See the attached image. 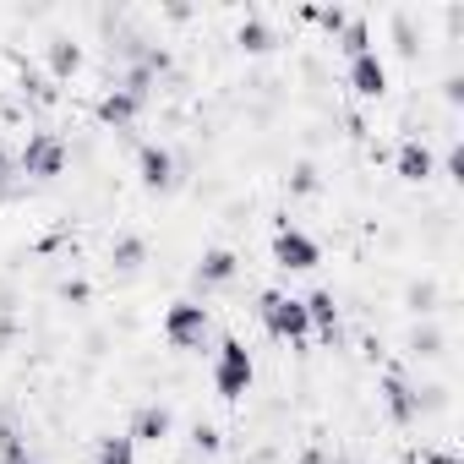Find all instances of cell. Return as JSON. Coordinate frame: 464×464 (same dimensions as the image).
I'll list each match as a JSON object with an SVG mask.
<instances>
[{"instance_id":"12","label":"cell","mask_w":464,"mask_h":464,"mask_svg":"<svg viewBox=\"0 0 464 464\" xmlns=\"http://www.w3.org/2000/svg\"><path fill=\"white\" fill-rule=\"evenodd\" d=\"M169 431H175V415H169L164 404H142V410L131 415V431H126V437H131V442H164Z\"/></svg>"},{"instance_id":"1","label":"cell","mask_w":464,"mask_h":464,"mask_svg":"<svg viewBox=\"0 0 464 464\" xmlns=\"http://www.w3.org/2000/svg\"><path fill=\"white\" fill-rule=\"evenodd\" d=\"M257 317H263V328H268L279 344H290V350L312 339L306 306H301L295 295H285V290H263V295H257Z\"/></svg>"},{"instance_id":"8","label":"cell","mask_w":464,"mask_h":464,"mask_svg":"<svg viewBox=\"0 0 464 464\" xmlns=\"http://www.w3.org/2000/svg\"><path fill=\"white\" fill-rule=\"evenodd\" d=\"M137 180H142L148 191H169V186H175V153H169L164 142H142V148H137Z\"/></svg>"},{"instance_id":"2","label":"cell","mask_w":464,"mask_h":464,"mask_svg":"<svg viewBox=\"0 0 464 464\" xmlns=\"http://www.w3.org/2000/svg\"><path fill=\"white\" fill-rule=\"evenodd\" d=\"M252 377H257L252 350H246L241 339H224V344H218V355H213V393L236 404L241 393H252Z\"/></svg>"},{"instance_id":"18","label":"cell","mask_w":464,"mask_h":464,"mask_svg":"<svg viewBox=\"0 0 464 464\" xmlns=\"http://www.w3.org/2000/svg\"><path fill=\"white\" fill-rule=\"evenodd\" d=\"M0 464H28V442L17 426H0Z\"/></svg>"},{"instance_id":"15","label":"cell","mask_w":464,"mask_h":464,"mask_svg":"<svg viewBox=\"0 0 464 464\" xmlns=\"http://www.w3.org/2000/svg\"><path fill=\"white\" fill-rule=\"evenodd\" d=\"M236 44H241L246 55H268L279 39H274V28H268L263 17H241V28H236Z\"/></svg>"},{"instance_id":"22","label":"cell","mask_w":464,"mask_h":464,"mask_svg":"<svg viewBox=\"0 0 464 464\" xmlns=\"http://www.w3.org/2000/svg\"><path fill=\"white\" fill-rule=\"evenodd\" d=\"M420 464H459V453H448V448H426Z\"/></svg>"},{"instance_id":"20","label":"cell","mask_w":464,"mask_h":464,"mask_svg":"<svg viewBox=\"0 0 464 464\" xmlns=\"http://www.w3.org/2000/svg\"><path fill=\"white\" fill-rule=\"evenodd\" d=\"M323 186V175H317V164H295V175H290V191L295 197H312Z\"/></svg>"},{"instance_id":"10","label":"cell","mask_w":464,"mask_h":464,"mask_svg":"<svg viewBox=\"0 0 464 464\" xmlns=\"http://www.w3.org/2000/svg\"><path fill=\"white\" fill-rule=\"evenodd\" d=\"M393 175H399V180H410V186H420V180H431V175H437V153H431L420 137H404V142H399V153H393Z\"/></svg>"},{"instance_id":"17","label":"cell","mask_w":464,"mask_h":464,"mask_svg":"<svg viewBox=\"0 0 464 464\" xmlns=\"http://www.w3.org/2000/svg\"><path fill=\"white\" fill-rule=\"evenodd\" d=\"M334 39H339V50H344V55H366V50H372V28H366L361 17H355V23H344Z\"/></svg>"},{"instance_id":"6","label":"cell","mask_w":464,"mask_h":464,"mask_svg":"<svg viewBox=\"0 0 464 464\" xmlns=\"http://www.w3.org/2000/svg\"><path fill=\"white\" fill-rule=\"evenodd\" d=\"M377 393H382V410H388V420H393V426L420 420V393H415V382H410V377L388 372V377L377 382Z\"/></svg>"},{"instance_id":"9","label":"cell","mask_w":464,"mask_h":464,"mask_svg":"<svg viewBox=\"0 0 464 464\" xmlns=\"http://www.w3.org/2000/svg\"><path fill=\"white\" fill-rule=\"evenodd\" d=\"M236 274H241V257L229 252V246L202 252V257H197V268H191V279H197L202 290H224V285H236Z\"/></svg>"},{"instance_id":"24","label":"cell","mask_w":464,"mask_h":464,"mask_svg":"<svg viewBox=\"0 0 464 464\" xmlns=\"http://www.w3.org/2000/svg\"><path fill=\"white\" fill-rule=\"evenodd\" d=\"M12 169H17V164L6 159V148H0V186H6V180H12Z\"/></svg>"},{"instance_id":"16","label":"cell","mask_w":464,"mask_h":464,"mask_svg":"<svg viewBox=\"0 0 464 464\" xmlns=\"http://www.w3.org/2000/svg\"><path fill=\"white\" fill-rule=\"evenodd\" d=\"M93 464H137V442L131 437H99Z\"/></svg>"},{"instance_id":"7","label":"cell","mask_w":464,"mask_h":464,"mask_svg":"<svg viewBox=\"0 0 464 464\" xmlns=\"http://www.w3.org/2000/svg\"><path fill=\"white\" fill-rule=\"evenodd\" d=\"M350 93H355V99H382V93H388V61H382L377 50L350 55Z\"/></svg>"},{"instance_id":"4","label":"cell","mask_w":464,"mask_h":464,"mask_svg":"<svg viewBox=\"0 0 464 464\" xmlns=\"http://www.w3.org/2000/svg\"><path fill=\"white\" fill-rule=\"evenodd\" d=\"M17 169L34 175V180H55V175L66 169V142H61L55 131H34V137L23 142V153H17Z\"/></svg>"},{"instance_id":"14","label":"cell","mask_w":464,"mask_h":464,"mask_svg":"<svg viewBox=\"0 0 464 464\" xmlns=\"http://www.w3.org/2000/svg\"><path fill=\"white\" fill-rule=\"evenodd\" d=\"M301 306H306L312 334H323V339H334V334H339V306H334V290H312Z\"/></svg>"},{"instance_id":"5","label":"cell","mask_w":464,"mask_h":464,"mask_svg":"<svg viewBox=\"0 0 464 464\" xmlns=\"http://www.w3.org/2000/svg\"><path fill=\"white\" fill-rule=\"evenodd\" d=\"M274 263H279V268H290V274H312V268L323 263V246L306 236V229L279 224V229H274Z\"/></svg>"},{"instance_id":"23","label":"cell","mask_w":464,"mask_h":464,"mask_svg":"<svg viewBox=\"0 0 464 464\" xmlns=\"http://www.w3.org/2000/svg\"><path fill=\"white\" fill-rule=\"evenodd\" d=\"M197 448H218V431L213 426H197Z\"/></svg>"},{"instance_id":"21","label":"cell","mask_w":464,"mask_h":464,"mask_svg":"<svg viewBox=\"0 0 464 464\" xmlns=\"http://www.w3.org/2000/svg\"><path fill=\"white\" fill-rule=\"evenodd\" d=\"M23 88H28V93H34V99H44V104H50V99H55V88H50V82H44V77H39V72H23Z\"/></svg>"},{"instance_id":"13","label":"cell","mask_w":464,"mask_h":464,"mask_svg":"<svg viewBox=\"0 0 464 464\" xmlns=\"http://www.w3.org/2000/svg\"><path fill=\"white\" fill-rule=\"evenodd\" d=\"M44 61H50V77H55V82H72V77L82 72V44H77V39H50Z\"/></svg>"},{"instance_id":"26","label":"cell","mask_w":464,"mask_h":464,"mask_svg":"<svg viewBox=\"0 0 464 464\" xmlns=\"http://www.w3.org/2000/svg\"><path fill=\"white\" fill-rule=\"evenodd\" d=\"M28 464H34V459H28Z\"/></svg>"},{"instance_id":"11","label":"cell","mask_w":464,"mask_h":464,"mask_svg":"<svg viewBox=\"0 0 464 464\" xmlns=\"http://www.w3.org/2000/svg\"><path fill=\"white\" fill-rule=\"evenodd\" d=\"M137 115H142V99H131L126 88H110V93L99 99V121H104L110 131H126V126H137Z\"/></svg>"},{"instance_id":"25","label":"cell","mask_w":464,"mask_h":464,"mask_svg":"<svg viewBox=\"0 0 464 464\" xmlns=\"http://www.w3.org/2000/svg\"><path fill=\"white\" fill-rule=\"evenodd\" d=\"M328 464H344V459H328Z\"/></svg>"},{"instance_id":"3","label":"cell","mask_w":464,"mask_h":464,"mask_svg":"<svg viewBox=\"0 0 464 464\" xmlns=\"http://www.w3.org/2000/svg\"><path fill=\"white\" fill-rule=\"evenodd\" d=\"M208 328H213V317H208L202 301H169V312H164V339H169L175 350H197V344L208 339Z\"/></svg>"},{"instance_id":"19","label":"cell","mask_w":464,"mask_h":464,"mask_svg":"<svg viewBox=\"0 0 464 464\" xmlns=\"http://www.w3.org/2000/svg\"><path fill=\"white\" fill-rule=\"evenodd\" d=\"M110 257H115V268H126V274H131V268H142V257H148V246H142L137 236H121Z\"/></svg>"}]
</instances>
